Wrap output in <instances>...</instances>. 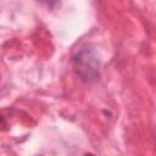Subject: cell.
<instances>
[{"label":"cell","mask_w":156,"mask_h":156,"mask_svg":"<svg viewBox=\"0 0 156 156\" xmlns=\"http://www.w3.org/2000/svg\"><path fill=\"white\" fill-rule=\"evenodd\" d=\"M73 68L83 82L93 83L100 76V60L90 46H85L73 56Z\"/></svg>","instance_id":"1"},{"label":"cell","mask_w":156,"mask_h":156,"mask_svg":"<svg viewBox=\"0 0 156 156\" xmlns=\"http://www.w3.org/2000/svg\"><path fill=\"white\" fill-rule=\"evenodd\" d=\"M37 1H39L43 5H46L48 7H54V6H56L58 4L60 0H37Z\"/></svg>","instance_id":"2"}]
</instances>
